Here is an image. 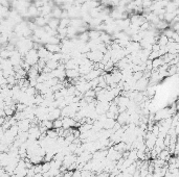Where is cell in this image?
Returning a JSON list of instances; mask_svg holds the SVG:
<instances>
[{
	"label": "cell",
	"mask_w": 179,
	"mask_h": 177,
	"mask_svg": "<svg viewBox=\"0 0 179 177\" xmlns=\"http://www.w3.org/2000/svg\"><path fill=\"white\" fill-rule=\"evenodd\" d=\"M44 46L50 53H59L62 50V46L59 44H45Z\"/></svg>",
	"instance_id": "1"
},
{
	"label": "cell",
	"mask_w": 179,
	"mask_h": 177,
	"mask_svg": "<svg viewBox=\"0 0 179 177\" xmlns=\"http://www.w3.org/2000/svg\"><path fill=\"white\" fill-rule=\"evenodd\" d=\"M47 25L50 27V28L54 29V30H58V29H59V26H60V19L51 18V20L48 22Z\"/></svg>",
	"instance_id": "2"
},
{
	"label": "cell",
	"mask_w": 179,
	"mask_h": 177,
	"mask_svg": "<svg viewBox=\"0 0 179 177\" xmlns=\"http://www.w3.org/2000/svg\"><path fill=\"white\" fill-rule=\"evenodd\" d=\"M35 23L37 24V26L39 27H44L47 25V21H46V19L44 18V17H37V18H35Z\"/></svg>",
	"instance_id": "3"
},
{
	"label": "cell",
	"mask_w": 179,
	"mask_h": 177,
	"mask_svg": "<svg viewBox=\"0 0 179 177\" xmlns=\"http://www.w3.org/2000/svg\"><path fill=\"white\" fill-rule=\"evenodd\" d=\"M62 13H63V9L59 6H54L52 9V17L56 19H61V16H62Z\"/></svg>",
	"instance_id": "4"
},
{
	"label": "cell",
	"mask_w": 179,
	"mask_h": 177,
	"mask_svg": "<svg viewBox=\"0 0 179 177\" xmlns=\"http://www.w3.org/2000/svg\"><path fill=\"white\" fill-rule=\"evenodd\" d=\"M63 127V120L62 119H57L54 121V129H59V128Z\"/></svg>",
	"instance_id": "5"
},
{
	"label": "cell",
	"mask_w": 179,
	"mask_h": 177,
	"mask_svg": "<svg viewBox=\"0 0 179 177\" xmlns=\"http://www.w3.org/2000/svg\"><path fill=\"white\" fill-rule=\"evenodd\" d=\"M82 172V177H92V171H89V170H83L81 171Z\"/></svg>",
	"instance_id": "6"
}]
</instances>
